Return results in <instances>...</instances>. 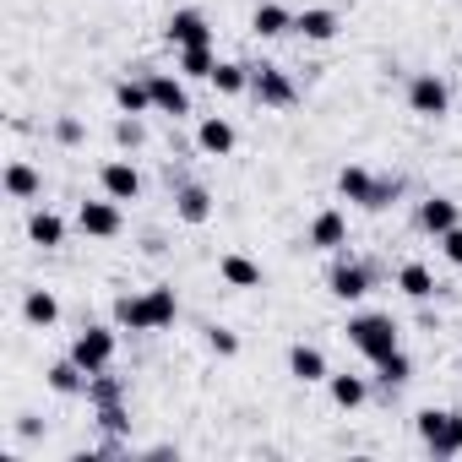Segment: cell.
Listing matches in <instances>:
<instances>
[{
  "label": "cell",
  "instance_id": "obj_1",
  "mask_svg": "<svg viewBox=\"0 0 462 462\" xmlns=\"http://www.w3.org/2000/svg\"><path fill=\"white\" fill-rule=\"evenodd\" d=\"M343 337H348V348H354V354H365L370 365H381L386 354H397V348H402V327H397L392 316H381V310H359V316H348Z\"/></svg>",
  "mask_w": 462,
  "mask_h": 462
},
{
  "label": "cell",
  "instance_id": "obj_35",
  "mask_svg": "<svg viewBox=\"0 0 462 462\" xmlns=\"http://www.w3.org/2000/svg\"><path fill=\"white\" fill-rule=\"evenodd\" d=\"M207 348L217 359H235L240 354V332H228V327H207Z\"/></svg>",
  "mask_w": 462,
  "mask_h": 462
},
{
  "label": "cell",
  "instance_id": "obj_31",
  "mask_svg": "<svg viewBox=\"0 0 462 462\" xmlns=\"http://www.w3.org/2000/svg\"><path fill=\"white\" fill-rule=\"evenodd\" d=\"M109 402H125V375L98 370V375L88 381V408H109Z\"/></svg>",
  "mask_w": 462,
  "mask_h": 462
},
{
  "label": "cell",
  "instance_id": "obj_14",
  "mask_svg": "<svg viewBox=\"0 0 462 462\" xmlns=\"http://www.w3.org/2000/svg\"><path fill=\"white\" fill-rule=\"evenodd\" d=\"M457 223H462L457 196H435V190H430V196L419 201V228H424V235H435V240H440L446 228H457Z\"/></svg>",
  "mask_w": 462,
  "mask_h": 462
},
{
  "label": "cell",
  "instance_id": "obj_37",
  "mask_svg": "<svg viewBox=\"0 0 462 462\" xmlns=\"http://www.w3.org/2000/svg\"><path fill=\"white\" fill-rule=\"evenodd\" d=\"M82 136H88V125H82L77 115H60V120H55V142H60V147H77Z\"/></svg>",
  "mask_w": 462,
  "mask_h": 462
},
{
  "label": "cell",
  "instance_id": "obj_6",
  "mask_svg": "<svg viewBox=\"0 0 462 462\" xmlns=\"http://www.w3.org/2000/svg\"><path fill=\"white\" fill-rule=\"evenodd\" d=\"M251 98L262 109H294L300 104V88L283 66H251Z\"/></svg>",
  "mask_w": 462,
  "mask_h": 462
},
{
  "label": "cell",
  "instance_id": "obj_8",
  "mask_svg": "<svg viewBox=\"0 0 462 462\" xmlns=\"http://www.w3.org/2000/svg\"><path fill=\"white\" fill-rule=\"evenodd\" d=\"M147 77V93H152V115H169V120H185L190 115V88L180 71H142Z\"/></svg>",
  "mask_w": 462,
  "mask_h": 462
},
{
  "label": "cell",
  "instance_id": "obj_4",
  "mask_svg": "<svg viewBox=\"0 0 462 462\" xmlns=\"http://www.w3.org/2000/svg\"><path fill=\"white\" fill-rule=\"evenodd\" d=\"M115 348H120V327H82L77 337H71V359L88 370V375H98V370H109L115 365Z\"/></svg>",
  "mask_w": 462,
  "mask_h": 462
},
{
  "label": "cell",
  "instance_id": "obj_3",
  "mask_svg": "<svg viewBox=\"0 0 462 462\" xmlns=\"http://www.w3.org/2000/svg\"><path fill=\"white\" fill-rule=\"evenodd\" d=\"M370 289H375V267L359 262V256H348V251H337V262H332V273H327V294L343 300V305H359Z\"/></svg>",
  "mask_w": 462,
  "mask_h": 462
},
{
  "label": "cell",
  "instance_id": "obj_30",
  "mask_svg": "<svg viewBox=\"0 0 462 462\" xmlns=\"http://www.w3.org/2000/svg\"><path fill=\"white\" fill-rule=\"evenodd\" d=\"M212 88H217L223 98H240V93H251V66H240V60H217V71H212Z\"/></svg>",
  "mask_w": 462,
  "mask_h": 462
},
{
  "label": "cell",
  "instance_id": "obj_34",
  "mask_svg": "<svg viewBox=\"0 0 462 462\" xmlns=\"http://www.w3.org/2000/svg\"><path fill=\"white\" fill-rule=\"evenodd\" d=\"M93 413H98V430H104V435H125V430H131V408H125V402L93 408Z\"/></svg>",
  "mask_w": 462,
  "mask_h": 462
},
{
  "label": "cell",
  "instance_id": "obj_26",
  "mask_svg": "<svg viewBox=\"0 0 462 462\" xmlns=\"http://www.w3.org/2000/svg\"><path fill=\"white\" fill-rule=\"evenodd\" d=\"M115 109H120V115H152L147 77H120V82H115Z\"/></svg>",
  "mask_w": 462,
  "mask_h": 462
},
{
  "label": "cell",
  "instance_id": "obj_9",
  "mask_svg": "<svg viewBox=\"0 0 462 462\" xmlns=\"http://www.w3.org/2000/svg\"><path fill=\"white\" fill-rule=\"evenodd\" d=\"M163 39H169V50H185V44H212V23H207V12H196V6H180V12L163 23Z\"/></svg>",
  "mask_w": 462,
  "mask_h": 462
},
{
  "label": "cell",
  "instance_id": "obj_12",
  "mask_svg": "<svg viewBox=\"0 0 462 462\" xmlns=\"http://www.w3.org/2000/svg\"><path fill=\"white\" fill-rule=\"evenodd\" d=\"M98 190L115 196V201H136V196H142V174H136V163H131V158H109V163H98Z\"/></svg>",
  "mask_w": 462,
  "mask_h": 462
},
{
  "label": "cell",
  "instance_id": "obj_32",
  "mask_svg": "<svg viewBox=\"0 0 462 462\" xmlns=\"http://www.w3.org/2000/svg\"><path fill=\"white\" fill-rule=\"evenodd\" d=\"M375 381H381L386 392H397V386H408V381H413V359H408L402 348H397V354H386V359L375 365Z\"/></svg>",
  "mask_w": 462,
  "mask_h": 462
},
{
  "label": "cell",
  "instance_id": "obj_29",
  "mask_svg": "<svg viewBox=\"0 0 462 462\" xmlns=\"http://www.w3.org/2000/svg\"><path fill=\"white\" fill-rule=\"evenodd\" d=\"M109 316H115L120 332H152V321H147V300H142V294H120V300L109 305Z\"/></svg>",
  "mask_w": 462,
  "mask_h": 462
},
{
  "label": "cell",
  "instance_id": "obj_10",
  "mask_svg": "<svg viewBox=\"0 0 462 462\" xmlns=\"http://www.w3.org/2000/svg\"><path fill=\"white\" fill-rule=\"evenodd\" d=\"M169 201H174V217H180L185 228H201V223L212 217V190H207L201 180H180Z\"/></svg>",
  "mask_w": 462,
  "mask_h": 462
},
{
  "label": "cell",
  "instance_id": "obj_21",
  "mask_svg": "<svg viewBox=\"0 0 462 462\" xmlns=\"http://www.w3.org/2000/svg\"><path fill=\"white\" fill-rule=\"evenodd\" d=\"M251 33L256 39H283V33H294V12L278 6V0H262V6L251 12Z\"/></svg>",
  "mask_w": 462,
  "mask_h": 462
},
{
  "label": "cell",
  "instance_id": "obj_13",
  "mask_svg": "<svg viewBox=\"0 0 462 462\" xmlns=\"http://www.w3.org/2000/svg\"><path fill=\"white\" fill-rule=\"evenodd\" d=\"M337 28H343V17H337L332 6H305V12H294V33H300L305 44H332Z\"/></svg>",
  "mask_w": 462,
  "mask_h": 462
},
{
  "label": "cell",
  "instance_id": "obj_23",
  "mask_svg": "<svg viewBox=\"0 0 462 462\" xmlns=\"http://www.w3.org/2000/svg\"><path fill=\"white\" fill-rule=\"evenodd\" d=\"M397 289H402L413 305H424V300L440 294V283H435V273H430L424 262H402V267H397Z\"/></svg>",
  "mask_w": 462,
  "mask_h": 462
},
{
  "label": "cell",
  "instance_id": "obj_17",
  "mask_svg": "<svg viewBox=\"0 0 462 462\" xmlns=\"http://www.w3.org/2000/svg\"><path fill=\"white\" fill-rule=\"evenodd\" d=\"M217 278L228 289H262V262H251L245 251H223L217 256Z\"/></svg>",
  "mask_w": 462,
  "mask_h": 462
},
{
  "label": "cell",
  "instance_id": "obj_33",
  "mask_svg": "<svg viewBox=\"0 0 462 462\" xmlns=\"http://www.w3.org/2000/svg\"><path fill=\"white\" fill-rule=\"evenodd\" d=\"M142 120H147V115H120V120H115V147H120V152H142V147H147V125H142Z\"/></svg>",
  "mask_w": 462,
  "mask_h": 462
},
{
  "label": "cell",
  "instance_id": "obj_25",
  "mask_svg": "<svg viewBox=\"0 0 462 462\" xmlns=\"http://www.w3.org/2000/svg\"><path fill=\"white\" fill-rule=\"evenodd\" d=\"M23 321L39 327V332H50V327L60 321V300H55L50 289H28V294H23Z\"/></svg>",
  "mask_w": 462,
  "mask_h": 462
},
{
  "label": "cell",
  "instance_id": "obj_2",
  "mask_svg": "<svg viewBox=\"0 0 462 462\" xmlns=\"http://www.w3.org/2000/svg\"><path fill=\"white\" fill-rule=\"evenodd\" d=\"M413 430L430 457H462V413L457 408H419Z\"/></svg>",
  "mask_w": 462,
  "mask_h": 462
},
{
  "label": "cell",
  "instance_id": "obj_27",
  "mask_svg": "<svg viewBox=\"0 0 462 462\" xmlns=\"http://www.w3.org/2000/svg\"><path fill=\"white\" fill-rule=\"evenodd\" d=\"M39 190H44V174H39L33 163L12 158V163H6V196H12V201H33Z\"/></svg>",
  "mask_w": 462,
  "mask_h": 462
},
{
  "label": "cell",
  "instance_id": "obj_36",
  "mask_svg": "<svg viewBox=\"0 0 462 462\" xmlns=\"http://www.w3.org/2000/svg\"><path fill=\"white\" fill-rule=\"evenodd\" d=\"M397 196H402V180H397V174H392V180H381V174H375V190H370V212H386Z\"/></svg>",
  "mask_w": 462,
  "mask_h": 462
},
{
  "label": "cell",
  "instance_id": "obj_18",
  "mask_svg": "<svg viewBox=\"0 0 462 462\" xmlns=\"http://www.w3.org/2000/svg\"><path fill=\"white\" fill-rule=\"evenodd\" d=\"M235 142H240V136H235V125H228L223 115H207V120L196 125V147H201L207 158H228V152H235Z\"/></svg>",
  "mask_w": 462,
  "mask_h": 462
},
{
  "label": "cell",
  "instance_id": "obj_16",
  "mask_svg": "<svg viewBox=\"0 0 462 462\" xmlns=\"http://www.w3.org/2000/svg\"><path fill=\"white\" fill-rule=\"evenodd\" d=\"M88 381H93V375H88L71 354H66V359H55V365L44 370V386H50L55 397H88Z\"/></svg>",
  "mask_w": 462,
  "mask_h": 462
},
{
  "label": "cell",
  "instance_id": "obj_38",
  "mask_svg": "<svg viewBox=\"0 0 462 462\" xmlns=\"http://www.w3.org/2000/svg\"><path fill=\"white\" fill-rule=\"evenodd\" d=\"M435 245H440V256H446L451 267H462V223H457V228H446V235H440Z\"/></svg>",
  "mask_w": 462,
  "mask_h": 462
},
{
  "label": "cell",
  "instance_id": "obj_15",
  "mask_svg": "<svg viewBox=\"0 0 462 462\" xmlns=\"http://www.w3.org/2000/svg\"><path fill=\"white\" fill-rule=\"evenodd\" d=\"M289 375H294L300 386H316V381L332 375V365H327V354H321L316 343H294V348H289Z\"/></svg>",
  "mask_w": 462,
  "mask_h": 462
},
{
  "label": "cell",
  "instance_id": "obj_22",
  "mask_svg": "<svg viewBox=\"0 0 462 462\" xmlns=\"http://www.w3.org/2000/svg\"><path fill=\"white\" fill-rule=\"evenodd\" d=\"M28 240H33L39 251H60V245H66V217L50 212V207H39V212L28 217Z\"/></svg>",
  "mask_w": 462,
  "mask_h": 462
},
{
  "label": "cell",
  "instance_id": "obj_11",
  "mask_svg": "<svg viewBox=\"0 0 462 462\" xmlns=\"http://www.w3.org/2000/svg\"><path fill=\"white\" fill-rule=\"evenodd\" d=\"M310 245L316 251H348V212L343 207H321L316 217H310Z\"/></svg>",
  "mask_w": 462,
  "mask_h": 462
},
{
  "label": "cell",
  "instance_id": "obj_5",
  "mask_svg": "<svg viewBox=\"0 0 462 462\" xmlns=\"http://www.w3.org/2000/svg\"><path fill=\"white\" fill-rule=\"evenodd\" d=\"M125 201H115V196H98V201H82L77 207V228L88 240H120L125 235V212H120Z\"/></svg>",
  "mask_w": 462,
  "mask_h": 462
},
{
  "label": "cell",
  "instance_id": "obj_7",
  "mask_svg": "<svg viewBox=\"0 0 462 462\" xmlns=\"http://www.w3.org/2000/svg\"><path fill=\"white\" fill-rule=\"evenodd\" d=\"M408 109H413L419 120H446V115H451V88H446V77H440V71H419V77L408 82Z\"/></svg>",
  "mask_w": 462,
  "mask_h": 462
},
{
  "label": "cell",
  "instance_id": "obj_19",
  "mask_svg": "<svg viewBox=\"0 0 462 462\" xmlns=\"http://www.w3.org/2000/svg\"><path fill=\"white\" fill-rule=\"evenodd\" d=\"M174 71H180L185 82H212V71H217L212 44H185V50H174Z\"/></svg>",
  "mask_w": 462,
  "mask_h": 462
},
{
  "label": "cell",
  "instance_id": "obj_28",
  "mask_svg": "<svg viewBox=\"0 0 462 462\" xmlns=\"http://www.w3.org/2000/svg\"><path fill=\"white\" fill-rule=\"evenodd\" d=\"M327 392H332V402L348 408V413L370 402V381H365V375H348V370H343V375H327Z\"/></svg>",
  "mask_w": 462,
  "mask_h": 462
},
{
  "label": "cell",
  "instance_id": "obj_20",
  "mask_svg": "<svg viewBox=\"0 0 462 462\" xmlns=\"http://www.w3.org/2000/svg\"><path fill=\"white\" fill-rule=\"evenodd\" d=\"M142 300H147V321H152V332H163V327L180 321V294H174V283H152V289H142Z\"/></svg>",
  "mask_w": 462,
  "mask_h": 462
},
{
  "label": "cell",
  "instance_id": "obj_24",
  "mask_svg": "<svg viewBox=\"0 0 462 462\" xmlns=\"http://www.w3.org/2000/svg\"><path fill=\"white\" fill-rule=\"evenodd\" d=\"M370 190H375V174L365 163H343L337 169V196L354 201V207H370Z\"/></svg>",
  "mask_w": 462,
  "mask_h": 462
}]
</instances>
